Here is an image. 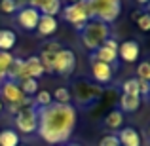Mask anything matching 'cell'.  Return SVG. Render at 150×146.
<instances>
[{"instance_id": "6", "label": "cell", "mask_w": 150, "mask_h": 146, "mask_svg": "<svg viewBox=\"0 0 150 146\" xmlns=\"http://www.w3.org/2000/svg\"><path fill=\"white\" fill-rule=\"evenodd\" d=\"M76 53L69 48H61L57 51V57L53 63V74L59 76H69L76 70Z\"/></svg>"}, {"instance_id": "36", "label": "cell", "mask_w": 150, "mask_h": 146, "mask_svg": "<svg viewBox=\"0 0 150 146\" xmlns=\"http://www.w3.org/2000/svg\"><path fill=\"white\" fill-rule=\"evenodd\" d=\"M148 13H150V2H148Z\"/></svg>"}, {"instance_id": "29", "label": "cell", "mask_w": 150, "mask_h": 146, "mask_svg": "<svg viewBox=\"0 0 150 146\" xmlns=\"http://www.w3.org/2000/svg\"><path fill=\"white\" fill-rule=\"evenodd\" d=\"M99 146H120V140L116 135H105L99 140Z\"/></svg>"}, {"instance_id": "15", "label": "cell", "mask_w": 150, "mask_h": 146, "mask_svg": "<svg viewBox=\"0 0 150 146\" xmlns=\"http://www.w3.org/2000/svg\"><path fill=\"white\" fill-rule=\"evenodd\" d=\"M25 74L27 78H33V80H38L44 74V66H42L38 55H30L29 59H25Z\"/></svg>"}, {"instance_id": "20", "label": "cell", "mask_w": 150, "mask_h": 146, "mask_svg": "<svg viewBox=\"0 0 150 146\" xmlns=\"http://www.w3.org/2000/svg\"><path fill=\"white\" fill-rule=\"evenodd\" d=\"M0 146H19V135L13 129H2L0 131Z\"/></svg>"}, {"instance_id": "14", "label": "cell", "mask_w": 150, "mask_h": 146, "mask_svg": "<svg viewBox=\"0 0 150 146\" xmlns=\"http://www.w3.org/2000/svg\"><path fill=\"white\" fill-rule=\"evenodd\" d=\"M118 140H120V146H141L143 140H141V133L137 131L135 127H124L118 133Z\"/></svg>"}, {"instance_id": "9", "label": "cell", "mask_w": 150, "mask_h": 146, "mask_svg": "<svg viewBox=\"0 0 150 146\" xmlns=\"http://www.w3.org/2000/svg\"><path fill=\"white\" fill-rule=\"evenodd\" d=\"M93 57L101 63H106V65L112 66L114 63L118 61V42L114 38H106V42L101 46L97 51H93Z\"/></svg>"}, {"instance_id": "10", "label": "cell", "mask_w": 150, "mask_h": 146, "mask_svg": "<svg viewBox=\"0 0 150 146\" xmlns=\"http://www.w3.org/2000/svg\"><path fill=\"white\" fill-rule=\"evenodd\" d=\"M91 76H93V80H95L97 84L108 85L110 82H112V78H114V70H112L110 65L97 61V59L93 57V53H91Z\"/></svg>"}, {"instance_id": "39", "label": "cell", "mask_w": 150, "mask_h": 146, "mask_svg": "<svg viewBox=\"0 0 150 146\" xmlns=\"http://www.w3.org/2000/svg\"><path fill=\"white\" fill-rule=\"evenodd\" d=\"M148 95H150V93H148Z\"/></svg>"}, {"instance_id": "28", "label": "cell", "mask_w": 150, "mask_h": 146, "mask_svg": "<svg viewBox=\"0 0 150 146\" xmlns=\"http://www.w3.org/2000/svg\"><path fill=\"white\" fill-rule=\"evenodd\" d=\"M137 27H139L143 32H148L150 30V13L148 11H144V13H141L139 17H137Z\"/></svg>"}, {"instance_id": "23", "label": "cell", "mask_w": 150, "mask_h": 146, "mask_svg": "<svg viewBox=\"0 0 150 146\" xmlns=\"http://www.w3.org/2000/svg\"><path fill=\"white\" fill-rule=\"evenodd\" d=\"M13 55L10 53V51H0V76L6 80V74H8V70H10V66H11V63H13Z\"/></svg>"}, {"instance_id": "1", "label": "cell", "mask_w": 150, "mask_h": 146, "mask_svg": "<svg viewBox=\"0 0 150 146\" xmlns=\"http://www.w3.org/2000/svg\"><path fill=\"white\" fill-rule=\"evenodd\" d=\"M38 110V129L36 133L51 146L69 142L74 127H76V108L72 104H57L51 102L46 108Z\"/></svg>"}, {"instance_id": "37", "label": "cell", "mask_w": 150, "mask_h": 146, "mask_svg": "<svg viewBox=\"0 0 150 146\" xmlns=\"http://www.w3.org/2000/svg\"><path fill=\"white\" fill-rule=\"evenodd\" d=\"M59 146H65V144H59Z\"/></svg>"}, {"instance_id": "32", "label": "cell", "mask_w": 150, "mask_h": 146, "mask_svg": "<svg viewBox=\"0 0 150 146\" xmlns=\"http://www.w3.org/2000/svg\"><path fill=\"white\" fill-rule=\"evenodd\" d=\"M69 4H76V2H80V0H67Z\"/></svg>"}, {"instance_id": "13", "label": "cell", "mask_w": 150, "mask_h": 146, "mask_svg": "<svg viewBox=\"0 0 150 146\" xmlns=\"http://www.w3.org/2000/svg\"><path fill=\"white\" fill-rule=\"evenodd\" d=\"M29 6L36 8L40 15H55L61 11V0H29Z\"/></svg>"}, {"instance_id": "30", "label": "cell", "mask_w": 150, "mask_h": 146, "mask_svg": "<svg viewBox=\"0 0 150 146\" xmlns=\"http://www.w3.org/2000/svg\"><path fill=\"white\" fill-rule=\"evenodd\" d=\"M137 80H139V78H137ZM139 93H141V99H143V97H148V93H150V82L139 80Z\"/></svg>"}, {"instance_id": "18", "label": "cell", "mask_w": 150, "mask_h": 146, "mask_svg": "<svg viewBox=\"0 0 150 146\" xmlns=\"http://www.w3.org/2000/svg\"><path fill=\"white\" fill-rule=\"evenodd\" d=\"M141 102H143L141 97H133V95L122 93V97H120V110L122 112H137V110L141 108Z\"/></svg>"}, {"instance_id": "3", "label": "cell", "mask_w": 150, "mask_h": 146, "mask_svg": "<svg viewBox=\"0 0 150 146\" xmlns=\"http://www.w3.org/2000/svg\"><path fill=\"white\" fill-rule=\"evenodd\" d=\"M89 19L112 25L122 15V0H84Z\"/></svg>"}, {"instance_id": "31", "label": "cell", "mask_w": 150, "mask_h": 146, "mask_svg": "<svg viewBox=\"0 0 150 146\" xmlns=\"http://www.w3.org/2000/svg\"><path fill=\"white\" fill-rule=\"evenodd\" d=\"M137 4H139V6H146V4L150 2V0H135Z\"/></svg>"}, {"instance_id": "8", "label": "cell", "mask_w": 150, "mask_h": 146, "mask_svg": "<svg viewBox=\"0 0 150 146\" xmlns=\"http://www.w3.org/2000/svg\"><path fill=\"white\" fill-rule=\"evenodd\" d=\"M15 19H17L19 27L25 30H36L38 19H40V11L33 6H21L15 11Z\"/></svg>"}, {"instance_id": "26", "label": "cell", "mask_w": 150, "mask_h": 146, "mask_svg": "<svg viewBox=\"0 0 150 146\" xmlns=\"http://www.w3.org/2000/svg\"><path fill=\"white\" fill-rule=\"evenodd\" d=\"M135 78H139V80H143V82H150V59L139 63V66H137V76Z\"/></svg>"}, {"instance_id": "34", "label": "cell", "mask_w": 150, "mask_h": 146, "mask_svg": "<svg viewBox=\"0 0 150 146\" xmlns=\"http://www.w3.org/2000/svg\"><path fill=\"white\" fill-rule=\"evenodd\" d=\"M65 146H80V144H76V142H70V144H65Z\"/></svg>"}, {"instance_id": "2", "label": "cell", "mask_w": 150, "mask_h": 146, "mask_svg": "<svg viewBox=\"0 0 150 146\" xmlns=\"http://www.w3.org/2000/svg\"><path fill=\"white\" fill-rule=\"evenodd\" d=\"M78 32H80L82 46L93 53V51H97L103 44H105L106 38H110V32H112V30H110V25H106V23L89 19Z\"/></svg>"}, {"instance_id": "38", "label": "cell", "mask_w": 150, "mask_h": 146, "mask_svg": "<svg viewBox=\"0 0 150 146\" xmlns=\"http://www.w3.org/2000/svg\"><path fill=\"white\" fill-rule=\"evenodd\" d=\"M19 146H23V144H19Z\"/></svg>"}, {"instance_id": "7", "label": "cell", "mask_w": 150, "mask_h": 146, "mask_svg": "<svg viewBox=\"0 0 150 146\" xmlns=\"http://www.w3.org/2000/svg\"><path fill=\"white\" fill-rule=\"evenodd\" d=\"M0 99H2V102H8V106H13V104L25 102L29 97H25V93L21 91L19 84H15L11 80H4L0 84Z\"/></svg>"}, {"instance_id": "17", "label": "cell", "mask_w": 150, "mask_h": 146, "mask_svg": "<svg viewBox=\"0 0 150 146\" xmlns=\"http://www.w3.org/2000/svg\"><path fill=\"white\" fill-rule=\"evenodd\" d=\"M17 44V34L11 29H0V51H10Z\"/></svg>"}, {"instance_id": "33", "label": "cell", "mask_w": 150, "mask_h": 146, "mask_svg": "<svg viewBox=\"0 0 150 146\" xmlns=\"http://www.w3.org/2000/svg\"><path fill=\"white\" fill-rule=\"evenodd\" d=\"M4 110V102H2V99H0V112Z\"/></svg>"}, {"instance_id": "21", "label": "cell", "mask_w": 150, "mask_h": 146, "mask_svg": "<svg viewBox=\"0 0 150 146\" xmlns=\"http://www.w3.org/2000/svg\"><path fill=\"white\" fill-rule=\"evenodd\" d=\"M51 97H53V102H57V104H70V101H72V93L69 87H57L51 93Z\"/></svg>"}, {"instance_id": "22", "label": "cell", "mask_w": 150, "mask_h": 146, "mask_svg": "<svg viewBox=\"0 0 150 146\" xmlns=\"http://www.w3.org/2000/svg\"><path fill=\"white\" fill-rule=\"evenodd\" d=\"M19 87H21V91L25 93V97L36 95V93L40 91V87H38V80H33V78H27V80H23L21 84H19Z\"/></svg>"}, {"instance_id": "19", "label": "cell", "mask_w": 150, "mask_h": 146, "mask_svg": "<svg viewBox=\"0 0 150 146\" xmlns=\"http://www.w3.org/2000/svg\"><path fill=\"white\" fill-rule=\"evenodd\" d=\"M122 123H124V112L122 110H112V112L106 114L105 118V125L106 129H110V131H118V129L122 127Z\"/></svg>"}, {"instance_id": "4", "label": "cell", "mask_w": 150, "mask_h": 146, "mask_svg": "<svg viewBox=\"0 0 150 146\" xmlns=\"http://www.w3.org/2000/svg\"><path fill=\"white\" fill-rule=\"evenodd\" d=\"M63 17H65V21H69L76 30H80L82 27L89 21V13H88V8H86V2L80 0V2H76V4L65 6L63 8Z\"/></svg>"}, {"instance_id": "11", "label": "cell", "mask_w": 150, "mask_h": 146, "mask_svg": "<svg viewBox=\"0 0 150 146\" xmlns=\"http://www.w3.org/2000/svg\"><path fill=\"white\" fill-rule=\"evenodd\" d=\"M141 55V46L137 40H125L118 46V57L125 63H137Z\"/></svg>"}, {"instance_id": "24", "label": "cell", "mask_w": 150, "mask_h": 146, "mask_svg": "<svg viewBox=\"0 0 150 146\" xmlns=\"http://www.w3.org/2000/svg\"><path fill=\"white\" fill-rule=\"evenodd\" d=\"M122 89H124L125 95L141 97V93H139V80H137V78H127V80L122 84Z\"/></svg>"}, {"instance_id": "12", "label": "cell", "mask_w": 150, "mask_h": 146, "mask_svg": "<svg viewBox=\"0 0 150 146\" xmlns=\"http://www.w3.org/2000/svg\"><path fill=\"white\" fill-rule=\"evenodd\" d=\"M59 49H61L59 42H48V44L42 48V55L38 59H40L42 66H44V74L46 72L53 74V63H55V57H57V51Z\"/></svg>"}, {"instance_id": "27", "label": "cell", "mask_w": 150, "mask_h": 146, "mask_svg": "<svg viewBox=\"0 0 150 146\" xmlns=\"http://www.w3.org/2000/svg\"><path fill=\"white\" fill-rule=\"evenodd\" d=\"M19 10L17 0H0V11L2 13H15Z\"/></svg>"}, {"instance_id": "5", "label": "cell", "mask_w": 150, "mask_h": 146, "mask_svg": "<svg viewBox=\"0 0 150 146\" xmlns=\"http://www.w3.org/2000/svg\"><path fill=\"white\" fill-rule=\"evenodd\" d=\"M15 127H17L21 133H25V135L36 133V129H38V110H36V104L34 106H27V108H23L21 112L15 114Z\"/></svg>"}, {"instance_id": "25", "label": "cell", "mask_w": 150, "mask_h": 146, "mask_svg": "<svg viewBox=\"0 0 150 146\" xmlns=\"http://www.w3.org/2000/svg\"><path fill=\"white\" fill-rule=\"evenodd\" d=\"M51 102H53V97H51V93L46 91V89L38 91L36 97H34V104H36V108H46V106H50Z\"/></svg>"}, {"instance_id": "35", "label": "cell", "mask_w": 150, "mask_h": 146, "mask_svg": "<svg viewBox=\"0 0 150 146\" xmlns=\"http://www.w3.org/2000/svg\"><path fill=\"white\" fill-rule=\"evenodd\" d=\"M2 82H4V78H2V76H0V84H2Z\"/></svg>"}, {"instance_id": "16", "label": "cell", "mask_w": 150, "mask_h": 146, "mask_svg": "<svg viewBox=\"0 0 150 146\" xmlns=\"http://www.w3.org/2000/svg\"><path fill=\"white\" fill-rule=\"evenodd\" d=\"M36 30L40 36H51V34L57 30V17H51V15H40L38 19Z\"/></svg>"}]
</instances>
